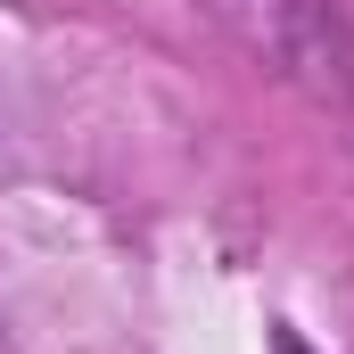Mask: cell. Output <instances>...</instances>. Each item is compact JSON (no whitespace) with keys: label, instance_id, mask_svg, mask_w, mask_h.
<instances>
[{"label":"cell","instance_id":"cell-1","mask_svg":"<svg viewBox=\"0 0 354 354\" xmlns=\"http://www.w3.org/2000/svg\"><path fill=\"white\" fill-rule=\"evenodd\" d=\"M280 354H305V346H297V338H280Z\"/></svg>","mask_w":354,"mask_h":354}]
</instances>
